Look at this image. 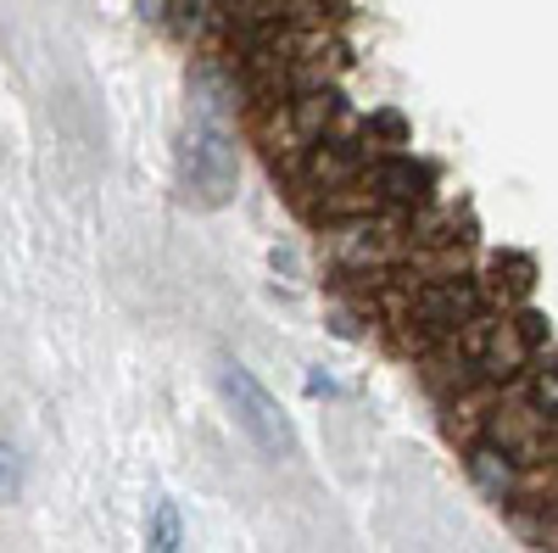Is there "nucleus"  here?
<instances>
[{
	"label": "nucleus",
	"mask_w": 558,
	"mask_h": 553,
	"mask_svg": "<svg viewBox=\"0 0 558 553\" xmlns=\"http://www.w3.org/2000/svg\"><path fill=\"white\" fill-rule=\"evenodd\" d=\"M184 196L196 207L218 213L235 202V184H241V157H235V141L218 118V96H213V73L196 79V107H191V123H184Z\"/></svg>",
	"instance_id": "f257e3e1"
},
{
	"label": "nucleus",
	"mask_w": 558,
	"mask_h": 553,
	"mask_svg": "<svg viewBox=\"0 0 558 553\" xmlns=\"http://www.w3.org/2000/svg\"><path fill=\"white\" fill-rule=\"evenodd\" d=\"M218 392L235 408V425L246 431V442L263 453V458H291L296 453V431L286 420V408L274 402V392L252 375L241 358H218Z\"/></svg>",
	"instance_id": "f03ea898"
},
{
	"label": "nucleus",
	"mask_w": 558,
	"mask_h": 553,
	"mask_svg": "<svg viewBox=\"0 0 558 553\" xmlns=\"http://www.w3.org/2000/svg\"><path fill=\"white\" fill-rule=\"evenodd\" d=\"M486 442H497L508 458H520L525 470H536V465H547V453H553V425L542 420V413L520 397V402H508V397H497L492 408H486V431H481ZM475 436V442H481Z\"/></svg>",
	"instance_id": "7ed1b4c3"
},
{
	"label": "nucleus",
	"mask_w": 558,
	"mask_h": 553,
	"mask_svg": "<svg viewBox=\"0 0 558 553\" xmlns=\"http://www.w3.org/2000/svg\"><path fill=\"white\" fill-rule=\"evenodd\" d=\"M363 184L375 191V202H380L386 213H418V207L430 202V168L413 163L408 152H380V157H368Z\"/></svg>",
	"instance_id": "20e7f679"
},
{
	"label": "nucleus",
	"mask_w": 558,
	"mask_h": 553,
	"mask_svg": "<svg viewBox=\"0 0 558 553\" xmlns=\"http://www.w3.org/2000/svg\"><path fill=\"white\" fill-rule=\"evenodd\" d=\"M463 465H470V481L492 497V503H502V509H520L525 503V465L520 458H508L497 442H470L463 447Z\"/></svg>",
	"instance_id": "39448f33"
},
{
	"label": "nucleus",
	"mask_w": 558,
	"mask_h": 553,
	"mask_svg": "<svg viewBox=\"0 0 558 553\" xmlns=\"http://www.w3.org/2000/svg\"><path fill=\"white\" fill-rule=\"evenodd\" d=\"M520 397L542 413V420L558 431V363L553 358H536L531 369H525V381H520Z\"/></svg>",
	"instance_id": "423d86ee"
},
{
	"label": "nucleus",
	"mask_w": 558,
	"mask_h": 553,
	"mask_svg": "<svg viewBox=\"0 0 558 553\" xmlns=\"http://www.w3.org/2000/svg\"><path fill=\"white\" fill-rule=\"evenodd\" d=\"M508 526L531 548H558V503H520V509H508Z\"/></svg>",
	"instance_id": "0eeeda50"
},
{
	"label": "nucleus",
	"mask_w": 558,
	"mask_h": 553,
	"mask_svg": "<svg viewBox=\"0 0 558 553\" xmlns=\"http://www.w3.org/2000/svg\"><path fill=\"white\" fill-rule=\"evenodd\" d=\"M146 553H184V520H179V503H173V497H157V503H151Z\"/></svg>",
	"instance_id": "6e6552de"
},
{
	"label": "nucleus",
	"mask_w": 558,
	"mask_h": 553,
	"mask_svg": "<svg viewBox=\"0 0 558 553\" xmlns=\"http://www.w3.org/2000/svg\"><path fill=\"white\" fill-rule=\"evenodd\" d=\"M375 134H386V146H408V123L397 112H375V118H368V146H375Z\"/></svg>",
	"instance_id": "1a4fd4ad"
},
{
	"label": "nucleus",
	"mask_w": 558,
	"mask_h": 553,
	"mask_svg": "<svg viewBox=\"0 0 558 553\" xmlns=\"http://www.w3.org/2000/svg\"><path fill=\"white\" fill-rule=\"evenodd\" d=\"M202 7H207V0H173V12H179V28H184V34L202 28Z\"/></svg>",
	"instance_id": "9d476101"
},
{
	"label": "nucleus",
	"mask_w": 558,
	"mask_h": 553,
	"mask_svg": "<svg viewBox=\"0 0 558 553\" xmlns=\"http://www.w3.org/2000/svg\"><path fill=\"white\" fill-rule=\"evenodd\" d=\"M307 392H313V397H336L341 386H336L330 375H318V369H313V375H307Z\"/></svg>",
	"instance_id": "9b49d317"
}]
</instances>
